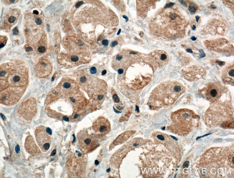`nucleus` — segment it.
<instances>
[{
  "instance_id": "1",
  "label": "nucleus",
  "mask_w": 234,
  "mask_h": 178,
  "mask_svg": "<svg viewBox=\"0 0 234 178\" xmlns=\"http://www.w3.org/2000/svg\"><path fill=\"white\" fill-rule=\"evenodd\" d=\"M172 7L160 10L152 20L151 29L157 36L174 39L185 35L188 24L186 15L180 10Z\"/></svg>"
},
{
  "instance_id": "2",
  "label": "nucleus",
  "mask_w": 234,
  "mask_h": 178,
  "mask_svg": "<svg viewBox=\"0 0 234 178\" xmlns=\"http://www.w3.org/2000/svg\"><path fill=\"white\" fill-rule=\"evenodd\" d=\"M233 149L215 148L209 149L200 159V168L203 170L204 174L207 177H219L227 176L234 167Z\"/></svg>"
},
{
  "instance_id": "3",
  "label": "nucleus",
  "mask_w": 234,
  "mask_h": 178,
  "mask_svg": "<svg viewBox=\"0 0 234 178\" xmlns=\"http://www.w3.org/2000/svg\"><path fill=\"white\" fill-rule=\"evenodd\" d=\"M185 88L175 81H167L159 84L152 91L148 101L150 107L154 110L171 105L182 94Z\"/></svg>"
},
{
  "instance_id": "4",
  "label": "nucleus",
  "mask_w": 234,
  "mask_h": 178,
  "mask_svg": "<svg viewBox=\"0 0 234 178\" xmlns=\"http://www.w3.org/2000/svg\"><path fill=\"white\" fill-rule=\"evenodd\" d=\"M172 123L167 129L172 133L180 136L190 134L198 124L200 117L193 111L182 109L171 114Z\"/></svg>"
},
{
  "instance_id": "5",
  "label": "nucleus",
  "mask_w": 234,
  "mask_h": 178,
  "mask_svg": "<svg viewBox=\"0 0 234 178\" xmlns=\"http://www.w3.org/2000/svg\"><path fill=\"white\" fill-rule=\"evenodd\" d=\"M233 116L232 105L219 100L213 103L207 110L205 115V120L206 124L210 127L219 125L229 127L228 124L232 126L230 123H232L230 121H232Z\"/></svg>"
},
{
  "instance_id": "6",
  "label": "nucleus",
  "mask_w": 234,
  "mask_h": 178,
  "mask_svg": "<svg viewBox=\"0 0 234 178\" xmlns=\"http://www.w3.org/2000/svg\"><path fill=\"white\" fill-rule=\"evenodd\" d=\"M28 70L24 63L20 62L7 63L5 74L0 79V91L10 86L25 87L27 84Z\"/></svg>"
},
{
  "instance_id": "7",
  "label": "nucleus",
  "mask_w": 234,
  "mask_h": 178,
  "mask_svg": "<svg viewBox=\"0 0 234 178\" xmlns=\"http://www.w3.org/2000/svg\"><path fill=\"white\" fill-rule=\"evenodd\" d=\"M37 100L34 98H28L21 103L17 111V115L20 120L30 122L37 111Z\"/></svg>"
},
{
  "instance_id": "8",
  "label": "nucleus",
  "mask_w": 234,
  "mask_h": 178,
  "mask_svg": "<svg viewBox=\"0 0 234 178\" xmlns=\"http://www.w3.org/2000/svg\"><path fill=\"white\" fill-rule=\"evenodd\" d=\"M227 89L218 82H212L207 84L199 90L201 95L211 102H215L219 101Z\"/></svg>"
},
{
  "instance_id": "9",
  "label": "nucleus",
  "mask_w": 234,
  "mask_h": 178,
  "mask_svg": "<svg viewBox=\"0 0 234 178\" xmlns=\"http://www.w3.org/2000/svg\"><path fill=\"white\" fill-rule=\"evenodd\" d=\"M25 87L10 86L0 91V103L7 106L14 105L24 94Z\"/></svg>"
},
{
  "instance_id": "10",
  "label": "nucleus",
  "mask_w": 234,
  "mask_h": 178,
  "mask_svg": "<svg viewBox=\"0 0 234 178\" xmlns=\"http://www.w3.org/2000/svg\"><path fill=\"white\" fill-rule=\"evenodd\" d=\"M99 139L97 136L89 135L86 130H82L77 135L78 147L83 153H89L99 146Z\"/></svg>"
},
{
  "instance_id": "11",
  "label": "nucleus",
  "mask_w": 234,
  "mask_h": 178,
  "mask_svg": "<svg viewBox=\"0 0 234 178\" xmlns=\"http://www.w3.org/2000/svg\"><path fill=\"white\" fill-rule=\"evenodd\" d=\"M107 88V84L104 81L96 79L90 84L87 90L91 98L96 101L97 104L101 105L106 96Z\"/></svg>"
},
{
  "instance_id": "12",
  "label": "nucleus",
  "mask_w": 234,
  "mask_h": 178,
  "mask_svg": "<svg viewBox=\"0 0 234 178\" xmlns=\"http://www.w3.org/2000/svg\"><path fill=\"white\" fill-rule=\"evenodd\" d=\"M90 59V56L83 52L61 54L58 57V61L61 64L69 67L88 63Z\"/></svg>"
},
{
  "instance_id": "13",
  "label": "nucleus",
  "mask_w": 234,
  "mask_h": 178,
  "mask_svg": "<svg viewBox=\"0 0 234 178\" xmlns=\"http://www.w3.org/2000/svg\"><path fill=\"white\" fill-rule=\"evenodd\" d=\"M204 45L209 50L220 53L232 54L233 47L229 42L223 38L204 42Z\"/></svg>"
},
{
  "instance_id": "14",
  "label": "nucleus",
  "mask_w": 234,
  "mask_h": 178,
  "mask_svg": "<svg viewBox=\"0 0 234 178\" xmlns=\"http://www.w3.org/2000/svg\"><path fill=\"white\" fill-rule=\"evenodd\" d=\"M145 61L148 63L153 70L163 66L169 61L168 54L163 50H156L150 53L145 58Z\"/></svg>"
},
{
  "instance_id": "15",
  "label": "nucleus",
  "mask_w": 234,
  "mask_h": 178,
  "mask_svg": "<svg viewBox=\"0 0 234 178\" xmlns=\"http://www.w3.org/2000/svg\"><path fill=\"white\" fill-rule=\"evenodd\" d=\"M46 127L40 126L36 128L35 132V138L39 147L43 152H46L49 149L51 144V138Z\"/></svg>"
},
{
  "instance_id": "16",
  "label": "nucleus",
  "mask_w": 234,
  "mask_h": 178,
  "mask_svg": "<svg viewBox=\"0 0 234 178\" xmlns=\"http://www.w3.org/2000/svg\"><path fill=\"white\" fill-rule=\"evenodd\" d=\"M53 66L47 57H41L34 68V72L37 77L44 78L50 75L52 71Z\"/></svg>"
},
{
  "instance_id": "17",
  "label": "nucleus",
  "mask_w": 234,
  "mask_h": 178,
  "mask_svg": "<svg viewBox=\"0 0 234 178\" xmlns=\"http://www.w3.org/2000/svg\"><path fill=\"white\" fill-rule=\"evenodd\" d=\"M92 129L96 135L103 136L110 132L111 124L107 118L103 116H99L93 122Z\"/></svg>"
},
{
  "instance_id": "18",
  "label": "nucleus",
  "mask_w": 234,
  "mask_h": 178,
  "mask_svg": "<svg viewBox=\"0 0 234 178\" xmlns=\"http://www.w3.org/2000/svg\"><path fill=\"white\" fill-rule=\"evenodd\" d=\"M206 71L201 67L192 66L186 68L182 71V74L185 79L190 81H193L202 78L206 74Z\"/></svg>"
},
{
  "instance_id": "19",
  "label": "nucleus",
  "mask_w": 234,
  "mask_h": 178,
  "mask_svg": "<svg viewBox=\"0 0 234 178\" xmlns=\"http://www.w3.org/2000/svg\"><path fill=\"white\" fill-rule=\"evenodd\" d=\"M56 87L61 95L71 94L78 90L79 88L77 83L69 78H63Z\"/></svg>"
},
{
  "instance_id": "20",
  "label": "nucleus",
  "mask_w": 234,
  "mask_h": 178,
  "mask_svg": "<svg viewBox=\"0 0 234 178\" xmlns=\"http://www.w3.org/2000/svg\"><path fill=\"white\" fill-rule=\"evenodd\" d=\"M226 29L227 26L223 22L218 20H213L205 27L202 32L204 34L220 35L224 33Z\"/></svg>"
},
{
  "instance_id": "21",
  "label": "nucleus",
  "mask_w": 234,
  "mask_h": 178,
  "mask_svg": "<svg viewBox=\"0 0 234 178\" xmlns=\"http://www.w3.org/2000/svg\"><path fill=\"white\" fill-rule=\"evenodd\" d=\"M20 15V11L18 9H12L10 10L5 15L3 28L8 30L16 24Z\"/></svg>"
},
{
  "instance_id": "22",
  "label": "nucleus",
  "mask_w": 234,
  "mask_h": 178,
  "mask_svg": "<svg viewBox=\"0 0 234 178\" xmlns=\"http://www.w3.org/2000/svg\"><path fill=\"white\" fill-rule=\"evenodd\" d=\"M234 67L233 63L228 65L221 74V79L224 83L234 86Z\"/></svg>"
},
{
  "instance_id": "23",
  "label": "nucleus",
  "mask_w": 234,
  "mask_h": 178,
  "mask_svg": "<svg viewBox=\"0 0 234 178\" xmlns=\"http://www.w3.org/2000/svg\"><path fill=\"white\" fill-rule=\"evenodd\" d=\"M25 147L27 152L33 156H37L41 153V151L36 145L34 138L31 135H28L26 137Z\"/></svg>"
},
{
  "instance_id": "24",
  "label": "nucleus",
  "mask_w": 234,
  "mask_h": 178,
  "mask_svg": "<svg viewBox=\"0 0 234 178\" xmlns=\"http://www.w3.org/2000/svg\"><path fill=\"white\" fill-rule=\"evenodd\" d=\"M39 45L38 46L37 48V52H38L39 53H43L46 52V47L45 46V44H39Z\"/></svg>"
},
{
  "instance_id": "25",
  "label": "nucleus",
  "mask_w": 234,
  "mask_h": 178,
  "mask_svg": "<svg viewBox=\"0 0 234 178\" xmlns=\"http://www.w3.org/2000/svg\"><path fill=\"white\" fill-rule=\"evenodd\" d=\"M7 41V37L4 36H0V48H2L5 45Z\"/></svg>"
},
{
  "instance_id": "26",
  "label": "nucleus",
  "mask_w": 234,
  "mask_h": 178,
  "mask_svg": "<svg viewBox=\"0 0 234 178\" xmlns=\"http://www.w3.org/2000/svg\"><path fill=\"white\" fill-rule=\"evenodd\" d=\"M223 2L228 7L231 9L233 12L234 10V1H224Z\"/></svg>"
},
{
  "instance_id": "27",
  "label": "nucleus",
  "mask_w": 234,
  "mask_h": 178,
  "mask_svg": "<svg viewBox=\"0 0 234 178\" xmlns=\"http://www.w3.org/2000/svg\"><path fill=\"white\" fill-rule=\"evenodd\" d=\"M189 10L191 12L195 13L197 10V8L195 5H190L189 6Z\"/></svg>"
},
{
  "instance_id": "28",
  "label": "nucleus",
  "mask_w": 234,
  "mask_h": 178,
  "mask_svg": "<svg viewBox=\"0 0 234 178\" xmlns=\"http://www.w3.org/2000/svg\"><path fill=\"white\" fill-rule=\"evenodd\" d=\"M113 98L114 99V101L116 103H118L120 101V99L118 96V95L116 94H114L113 96Z\"/></svg>"
},
{
  "instance_id": "29",
  "label": "nucleus",
  "mask_w": 234,
  "mask_h": 178,
  "mask_svg": "<svg viewBox=\"0 0 234 178\" xmlns=\"http://www.w3.org/2000/svg\"><path fill=\"white\" fill-rule=\"evenodd\" d=\"M97 69L95 67H91L90 69V72L92 74H94L97 72Z\"/></svg>"
},
{
  "instance_id": "30",
  "label": "nucleus",
  "mask_w": 234,
  "mask_h": 178,
  "mask_svg": "<svg viewBox=\"0 0 234 178\" xmlns=\"http://www.w3.org/2000/svg\"><path fill=\"white\" fill-rule=\"evenodd\" d=\"M157 137L158 139L161 140V141H163V140H165V138H164V136L162 135H158Z\"/></svg>"
},
{
  "instance_id": "31",
  "label": "nucleus",
  "mask_w": 234,
  "mask_h": 178,
  "mask_svg": "<svg viewBox=\"0 0 234 178\" xmlns=\"http://www.w3.org/2000/svg\"><path fill=\"white\" fill-rule=\"evenodd\" d=\"M109 42L107 40H104L102 42V44L105 46H107L109 44Z\"/></svg>"
},
{
  "instance_id": "32",
  "label": "nucleus",
  "mask_w": 234,
  "mask_h": 178,
  "mask_svg": "<svg viewBox=\"0 0 234 178\" xmlns=\"http://www.w3.org/2000/svg\"><path fill=\"white\" fill-rule=\"evenodd\" d=\"M13 34L14 35H17L18 34V31L17 27H16L15 28L13 29Z\"/></svg>"
},
{
  "instance_id": "33",
  "label": "nucleus",
  "mask_w": 234,
  "mask_h": 178,
  "mask_svg": "<svg viewBox=\"0 0 234 178\" xmlns=\"http://www.w3.org/2000/svg\"><path fill=\"white\" fill-rule=\"evenodd\" d=\"M25 50L27 52H30L32 51L33 50L32 48L30 47H26Z\"/></svg>"
},
{
  "instance_id": "34",
  "label": "nucleus",
  "mask_w": 234,
  "mask_h": 178,
  "mask_svg": "<svg viewBox=\"0 0 234 178\" xmlns=\"http://www.w3.org/2000/svg\"><path fill=\"white\" fill-rule=\"evenodd\" d=\"M118 42L117 41H114V42H112L111 44V46L112 47H114V46H116V45L118 44Z\"/></svg>"
},
{
  "instance_id": "35",
  "label": "nucleus",
  "mask_w": 234,
  "mask_h": 178,
  "mask_svg": "<svg viewBox=\"0 0 234 178\" xmlns=\"http://www.w3.org/2000/svg\"><path fill=\"white\" fill-rule=\"evenodd\" d=\"M83 2H82V1H80V2H78L77 3H76L75 6H76V8L79 7L80 5H82L83 4Z\"/></svg>"
},
{
  "instance_id": "36",
  "label": "nucleus",
  "mask_w": 234,
  "mask_h": 178,
  "mask_svg": "<svg viewBox=\"0 0 234 178\" xmlns=\"http://www.w3.org/2000/svg\"><path fill=\"white\" fill-rule=\"evenodd\" d=\"M15 150L16 152L17 153H18L19 152V151H20V147H19V145H17V146L16 147Z\"/></svg>"
},
{
  "instance_id": "37",
  "label": "nucleus",
  "mask_w": 234,
  "mask_h": 178,
  "mask_svg": "<svg viewBox=\"0 0 234 178\" xmlns=\"http://www.w3.org/2000/svg\"><path fill=\"white\" fill-rule=\"evenodd\" d=\"M189 162L187 161L185 162V163H184V165H183V167H184V168L188 167V166H189Z\"/></svg>"
},
{
  "instance_id": "38",
  "label": "nucleus",
  "mask_w": 234,
  "mask_h": 178,
  "mask_svg": "<svg viewBox=\"0 0 234 178\" xmlns=\"http://www.w3.org/2000/svg\"><path fill=\"white\" fill-rule=\"evenodd\" d=\"M56 150L54 149L53 150V151L52 152V153H51V154H50V156H54L55 155V154H56Z\"/></svg>"
},
{
  "instance_id": "39",
  "label": "nucleus",
  "mask_w": 234,
  "mask_h": 178,
  "mask_svg": "<svg viewBox=\"0 0 234 178\" xmlns=\"http://www.w3.org/2000/svg\"><path fill=\"white\" fill-rule=\"evenodd\" d=\"M218 64H219L220 66H222V65H224L225 64V63L224 62H222L218 61Z\"/></svg>"
},
{
  "instance_id": "40",
  "label": "nucleus",
  "mask_w": 234,
  "mask_h": 178,
  "mask_svg": "<svg viewBox=\"0 0 234 178\" xmlns=\"http://www.w3.org/2000/svg\"><path fill=\"white\" fill-rule=\"evenodd\" d=\"M63 118L65 120V121H69V118L67 117H66V116H64V117H63Z\"/></svg>"
},
{
  "instance_id": "41",
  "label": "nucleus",
  "mask_w": 234,
  "mask_h": 178,
  "mask_svg": "<svg viewBox=\"0 0 234 178\" xmlns=\"http://www.w3.org/2000/svg\"><path fill=\"white\" fill-rule=\"evenodd\" d=\"M33 13L36 15H38L39 14V12H38V11L36 10H34V12H33Z\"/></svg>"
},
{
  "instance_id": "42",
  "label": "nucleus",
  "mask_w": 234,
  "mask_h": 178,
  "mask_svg": "<svg viewBox=\"0 0 234 178\" xmlns=\"http://www.w3.org/2000/svg\"><path fill=\"white\" fill-rule=\"evenodd\" d=\"M106 71L104 70L102 72V74L103 75H104V74H106Z\"/></svg>"
},
{
  "instance_id": "43",
  "label": "nucleus",
  "mask_w": 234,
  "mask_h": 178,
  "mask_svg": "<svg viewBox=\"0 0 234 178\" xmlns=\"http://www.w3.org/2000/svg\"><path fill=\"white\" fill-rule=\"evenodd\" d=\"M191 39H192V40H193V41H195V40H196V38L194 37H191Z\"/></svg>"
},
{
  "instance_id": "44",
  "label": "nucleus",
  "mask_w": 234,
  "mask_h": 178,
  "mask_svg": "<svg viewBox=\"0 0 234 178\" xmlns=\"http://www.w3.org/2000/svg\"><path fill=\"white\" fill-rule=\"evenodd\" d=\"M187 50L188 52H190V53H192V50L190 49H188Z\"/></svg>"
},
{
  "instance_id": "45",
  "label": "nucleus",
  "mask_w": 234,
  "mask_h": 178,
  "mask_svg": "<svg viewBox=\"0 0 234 178\" xmlns=\"http://www.w3.org/2000/svg\"><path fill=\"white\" fill-rule=\"evenodd\" d=\"M95 164H96V165H98V164H99V163L98 161H97V160H96V161H95Z\"/></svg>"
},
{
  "instance_id": "46",
  "label": "nucleus",
  "mask_w": 234,
  "mask_h": 178,
  "mask_svg": "<svg viewBox=\"0 0 234 178\" xmlns=\"http://www.w3.org/2000/svg\"><path fill=\"white\" fill-rule=\"evenodd\" d=\"M199 18H200V17H198V16H196V19L197 20V21H198V20H199Z\"/></svg>"
},
{
  "instance_id": "47",
  "label": "nucleus",
  "mask_w": 234,
  "mask_h": 178,
  "mask_svg": "<svg viewBox=\"0 0 234 178\" xmlns=\"http://www.w3.org/2000/svg\"><path fill=\"white\" fill-rule=\"evenodd\" d=\"M211 6H212V7L214 8H216V7H215V6H214V5H211Z\"/></svg>"
},
{
  "instance_id": "48",
  "label": "nucleus",
  "mask_w": 234,
  "mask_h": 178,
  "mask_svg": "<svg viewBox=\"0 0 234 178\" xmlns=\"http://www.w3.org/2000/svg\"><path fill=\"white\" fill-rule=\"evenodd\" d=\"M110 171V169H107V172H109Z\"/></svg>"
}]
</instances>
